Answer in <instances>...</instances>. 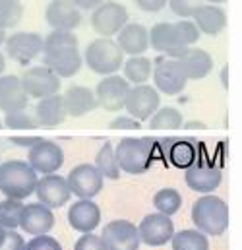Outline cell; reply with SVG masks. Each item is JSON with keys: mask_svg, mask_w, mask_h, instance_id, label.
Listing matches in <instances>:
<instances>
[{"mask_svg": "<svg viewBox=\"0 0 242 250\" xmlns=\"http://www.w3.org/2000/svg\"><path fill=\"white\" fill-rule=\"evenodd\" d=\"M165 146V155L171 159L173 165L181 167V169H188L196 163V146L194 140H186V138H163L157 140Z\"/></svg>", "mask_w": 242, "mask_h": 250, "instance_id": "cell-28", "label": "cell"}, {"mask_svg": "<svg viewBox=\"0 0 242 250\" xmlns=\"http://www.w3.org/2000/svg\"><path fill=\"white\" fill-rule=\"evenodd\" d=\"M4 68H6V59H4V55L0 53V76H2V72H4Z\"/></svg>", "mask_w": 242, "mask_h": 250, "instance_id": "cell-48", "label": "cell"}, {"mask_svg": "<svg viewBox=\"0 0 242 250\" xmlns=\"http://www.w3.org/2000/svg\"><path fill=\"white\" fill-rule=\"evenodd\" d=\"M70 2L81 12V10H95V8L101 6L105 0H70Z\"/></svg>", "mask_w": 242, "mask_h": 250, "instance_id": "cell-46", "label": "cell"}, {"mask_svg": "<svg viewBox=\"0 0 242 250\" xmlns=\"http://www.w3.org/2000/svg\"><path fill=\"white\" fill-rule=\"evenodd\" d=\"M83 59L78 49H64L55 53H45L43 66H47L59 78H72L81 70Z\"/></svg>", "mask_w": 242, "mask_h": 250, "instance_id": "cell-23", "label": "cell"}, {"mask_svg": "<svg viewBox=\"0 0 242 250\" xmlns=\"http://www.w3.org/2000/svg\"><path fill=\"white\" fill-rule=\"evenodd\" d=\"M37 125L43 128H57L66 121V107L62 101V95L55 93L49 97H43L37 101V105L33 107Z\"/></svg>", "mask_w": 242, "mask_h": 250, "instance_id": "cell-25", "label": "cell"}, {"mask_svg": "<svg viewBox=\"0 0 242 250\" xmlns=\"http://www.w3.org/2000/svg\"><path fill=\"white\" fill-rule=\"evenodd\" d=\"M186 80H203L213 70V59L203 49H186L177 59Z\"/></svg>", "mask_w": 242, "mask_h": 250, "instance_id": "cell-26", "label": "cell"}, {"mask_svg": "<svg viewBox=\"0 0 242 250\" xmlns=\"http://www.w3.org/2000/svg\"><path fill=\"white\" fill-rule=\"evenodd\" d=\"M66 185L70 188V194H74L78 200H93L103 190L105 179L95 169V165L81 163L68 173Z\"/></svg>", "mask_w": 242, "mask_h": 250, "instance_id": "cell-6", "label": "cell"}, {"mask_svg": "<svg viewBox=\"0 0 242 250\" xmlns=\"http://www.w3.org/2000/svg\"><path fill=\"white\" fill-rule=\"evenodd\" d=\"M202 2H207V4H215V6H219V4H223V2H227V0H202Z\"/></svg>", "mask_w": 242, "mask_h": 250, "instance_id": "cell-49", "label": "cell"}, {"mask_svg": "<svg viewBox=\"0 0 242 250\" xmlns=\"http://www.w3.org/2000/svg\"><path fill=\"white\" fill-rule=\"evenodd\" d=\"M130 87L132 85L119 74L103 76V80L97 83V87L93 91L95 99H97V107H101V109H105L109 113L122 111Z\"/></svg>", "mask_w": 242, "mask_h": 250, "instance_id": "cell-12", "label": "cell"}, {"mask_svg": "<svg viewBox=\"0 0 242 250\" xmlns=\"http://www.w3.org/2000/svg\"><path fill=\"white\" fill-rule=\"evenodd\" d=\"M153 206L157 209V213H163V215H175L182 206V196L179 190L175 188H161L155 192L153 196Z\"/></svg>", "mask_w": 242, "mask_h": 250, "instance_id": "cell-32", "label": "cell"}, {"mask_svg": "<svg viewBox=\"0 0 242 250\" xmlns=\"http://www.w3.org/2000/svg\"><path fill=\"white\" fill-rule=\"evenodd\" d=\"M23 250H62V245L51 235H37L29 243H25Z\"/></svg>", "mask_w": 242, "mask_h": 250, "instance_id": "cell-40", "label": "cell"}, {"mask_svg": "<svg viewBox=\"0 0 242 250\" xmlns=\"http://www.w3.org/2000/svg\"><path fill=\"white\" fill-rule=\"evenodd\" d=\"M4 237H6V229H2V227H0V245L4 243Z\"/></svg>", "mask_w": 242, "mask_h": 250, "instance_id": "cell-50", "label": "cell"}, {"mask_svg": "<svg viewBox=\"0 0 242 250\" xmlns=\"http://www.w3.org/2000/svg\"><path fill=\"white\" fill-rule=\"evenodd\" d=\"M6 55L20 64L31 62L43 53V37L31 31H18L6 37Z\"/></svg>", "mask_w": 242, "mask_h": 250, "instance_id": "cell-14", "label": "cell"}, {"mask_svg": "<svg viewBox=\"0 0 242 250\" xmlns=\"http://www.w3.org/2000/svg\"><path fill=\"white\" fill-rule=\"evenodd\" d=\"M184 181L190 190L200 192V194H211L215 188L221 185L223 173L219 167L209 165V163H194L192 167L186 169Z\"/></svg>", "mask_w": 242, "mask_h": 250, "instance_id": "cell-17", "label": "cell"}, {"mask_svg": "<svg viewBox=\"0 0 242 250\" xmlns=\"http://www.w3.org/2000/svg\"><path fill=\"white\" fill-rule=\"evenodd\" d=\"M151 74H153L155 89L165 95H179L184 91V87L188 83L177 59H169V57L157 59Z\"/></svg>", "mask_w": 242, "mask_h": 250, "instance_id": "cell-9", "label": "cell"}, {"mask_svg": "<svg viewBox=\"0 0 242 250\" xmlns=\"http://www.w3.org/2000/svg\"><path fill=\"white\" fill-rule=\"evenodd\" d=\"M149 47L155 49L157 53L169 57V59H179L188 49V47L181 45V41L177 37V31H175V25L169 23V21L155 23L149 29Z\"/></svg>", "mask_w": 242, "mask_h": 250, "instance_id": "cell-19", "label": "cell"}, {"mask_svg": "<svg viewBox=\"0 0 242 250\" xmlns=\"http://www.w3.org/2000/svg\"><path fill=\"white\" fill-rule=\"evenodd\" d=\"M33 194H37L39 204H43V206H47L51 209L62 208L72 198L70 188L66 185V177H60L57 173L43 175L41 179H37V187H35Z\"/></svg>", "mask_w": 242, "mask_h": 250, "instance_id": "cell-15", "label": "cell"}, {"mask_svg": "<svg viewBox=\"0 0 242 250\" xmlns=\"http://www.w3.org/2000/svg\"><path fill=\"white\" fill-rule=\"evenodd\" d=\"M4 126L16 130V128H37L39 125H37L33 109L25 107V109H20V111L6 113L4 115Z\"/></svg>", "mask_w": 242, "mask_h": 250, "instance_id": "cell-37", "label": "cell"}, {"mask_svg": "<svg viewBox=\"0 0 242 250\" xmlns=\"http://www.w3.org/2000/svg\"><path fill=\"white\" fill-rule=\"evenodd\" d=\"M95 169L101 173L103 179H111V181H117L121 179V169L117 165V157H115V147L111 142H105L101 146V149L97 151L95 155Z\"/></svg>", "mask_w": 242, "mask_h": 250, "instance_id": "cell-30", "label": "cell"}, {"mask_svg": "<svg viewBox=\"0 0 242 250\" xmlns=\"http://www.w3.org/2000/svg\"><path fill=\"white\" fill-rule=\"evenodd\" d=\"M161 105V95L153 85L141 83V85H132L126 101H124V111L128 117L136 119L138 123H145L153 117V113Z\"/></svg>", "mask_w": 242, "mask_h": 250, "instance_id": "cell-5", "label": "cell"}, {"mask_svg": "<svg viewBox=\"0 0 242 250\" xmlns=\"http://www.w3.org/2000/svg\"><path fill=\"white\" fill-rule=\"evenodd\" d=\"M68 223L78 233H93L101 223V209L93 200H78L68 209Z\"/></svg>", "mask_w": 242, "mask_h": 250, "instance_id": "cell-18", "label": "cell"}, {"mask_svg": "<svg viewBox=\"0 0 242 250\" xmlns=\"http://www.w3.org/2000/svg\"><path fill=\"white\" fill-rule=\"evenodd\" d=\"M99 237L107 250H138L141 245L138 227L128 219L109 221Z\"/></svg>", "mask_w": 242, "mask_h": 250, "instance_id": "cell-11", "label": "cell"}, {"mask_svg": "<svg viewBox=\"0 0 242 250\" xmlns=\"http://www.w3.org/2000/svg\"><path fill=\"white\" fill-rule=\"evenodd\" d=\"M169 0H136V6L143 12H159L167 6Z\"/></svg>", "mask_w": 242, "mask_h": 250, "instance_id": "cell-44", "label": "cell"}, {"mask_svg": "<svg viewBox=\"0 0 242 250\" xmlns=\"http://www.w3.org/2000/svg\"><path fill=\"white\" fill-rule=\"evenodd\" d=\"M117 45L124 55L140 57L149 49V29L141 23H126L117 33Z\"/></svg>", "mask_w": 242, "mask_h": 250, "instance_id": "cell-21", "label": "cell"}, {"mask_svg": "<svg viewBox=\"0 0 242 250\" xmlns=\"http://www.w3.org/2000/svg\"><path fill=\"white\" fill-rule=\"evenodd\" d=\"M41 140V136H12L10 138V142L14 144V146H20V147H33L37 142Z\"/></svg>", "mask_w": 242, "mask_h": 250, "instance_id": "cell-45", "label": "cell"}, {"mask_svg": "<svg viewBox=\"0 0 242 250\" xmlns=\"http://www.w3.org/2000/svg\"><path fill=\"white\" fill-rule=\"evenodd\" d=\"M192 18H194V25L198 27V31L211 35V37L219 35L227 25L225 10L221 6H215V4H202Z\"/></svg>", "mask_w": 242, "mask_h": 250, "instance_id": "cell-27", "label": "cell"}, {"mask_svg": "<svg viewBox=\"0 0 242 250\" xmlns=\"http://www.w3.org/2000/svg\"><path fill=\"white\" fill-rule=\"evenodd\" d=\"M182 113L175 107H163L153 113L149 119V126L153 130H177L182 126Z\"/></svg>", "mask_w": 242, "mask_h": 250, "instance_id": "cell-35", "label": "cell"}, {"mask_svg": "<svg viewBox=\"0 0 242 250\" xmlns=\"http://www.w3.org/2000/svg\"><path fill=\"white\" fill-rule=\"evenodd\" d=\"M4 41H6V31H2V29H0V45H2Z\"/></svg>", "mask_w": 242, "mask_h": 250, "instance_id": "cell-51", "label": "cell"}, {"mask_svg": "<svg viewBox=\"0 0 242 250\" xmlns=\"http://www.w3.org/2000/svg\"><path fill=\"white\" fill-rule=\"evenodd\" d=\"M80 41L74 31H64V29H53L45 39H43V55L45 53H55L64 49H78Z\"/></svg>", "mask_w": 242, "mask_h": 250, "instance_id": "cell-33", "label": "cell"}, {"mask_svg": "<svg viewBox=\"0 0 242 250\" xmlns=\"http://www.w3.org/2000/svg\"><path fill=\"white\" fill-rule=\"evenodd\" d=\"M25 249V241L18 231H6L4 243L0 245V250H23Z\"/></svg>", "mask_w": 242, "mask_h": 250, "instance_id": "cell-42", "label": "cell"}, {"mask_svg": "<svg viewBox=\"0 0 242 250\" xmlns=\"http://www.w3.org/2000/svg\"><path fill=\"white\" fill-rule=\"evenodd\" d=\"M23 206L21 200H2L0 202V227L6 229V231H16L20 227V217H21V211H23Z\"/></svg>", "mask_w": 242, "mask_h": 250, "instance_id": "cell-34", "label": "cell"}, {"mask_svg": "<svg viewBox=\"0 0 242 250\" xmlns=\"http://www.w3.org/2000/svg\"><path fill=\"white\" fill-rule=\"evenodd\" d=\"M122 68H124L122 78L130 85H141V83H147V80L151 78L153 62L149 59H145L143 55H140V57H130L128 61H124Z\"/></svg>", "mask_w": 242, "mask_h": 250, "instance_id": "cell-29", "label": "cell"}, {"mask_svg": "<svg viewBox=\"0 0 242 250\" xmlns=\"http://www.w3.org/2000/svg\"><path fill=\"white\" fill-rule=\"evenodd\" d=\"M0 128H2V123H0Z\"/></svg>", "mask_w": 242, "mask_h": 250, "instance_id": "cell-52", "label": "cell"}, {"mask_svg": "<svg viewBox=\"0 0 242 250\" xmlns=\"http://www.w3.org/2000/svg\"><path fill=\"white\" fill-rule=\"evenodd\" d=\"M128 23V10L121 2L107 0L101 6H97L91 14V27L101 37L113 39L122 27Z\"/></svg>", "mask_w": 242, "mask_h": 250, "instance_id": "cell-7", "label": "cell"}, {"mask_svg": "<svg viewBox=\"0 0 242 250\" xmlns=\"http://www.w3.org/2000/svg\"><path fill=\"white\" fill-rule=\"evenodd\" d=\"M167 4L171 6V10H173L175 16H179L182 20H188V18H192L196 14V10L203 2L202 0H169Z\"/></svg>", "mask_w": 242, "mask_h": 250, "instance_id": "cell-39", "label": "cell"}, {"mask_svg": "<svg viewBox=\"0 0 242 250\" xmlns=\"http://www.w3.org/2000/svg\"><path fill=\"white\" fill-rule=\"evenodd\" d=\"M136 227H138L140 241L147 247H163L175 235L173 219L169 215H163V213H149Z\"/></svg>", "mask_w": 242, "mask_h": 250, "instance_id": "cell-13", "label": "cell"}, {"mask_svg": "<svg viewBox=\"0 0 242 250\" xmlns=\"http://www.w3.org/2000/svg\"><path fill=\"white\" fill-rule=\"evenodd\" d=\"M141 123H138L136 119H132V117H128V115H122V117H117L113 123H111V128L113 130H136V128H140Z\"/></svg>", "mask_w": 242, "mask_h": 250, "instance_id": "cell-43", "label": "cell"}, {"mask_svg": "<svg viewBox=\"0 0 242 250\" xmlns=\"http://www.w3.org/2000/svg\"><path fill=\"white\" fill-rule=\"evenodd\" d=\"M47 23L53 29L74 31L81 23V12L70 0H53L45 12Z\"/></svg>", "mask_w": 242, "mask_h": 250, "instance_id": "cell-20", "label": "cell"}, {"mask_svg": "<svg viewBox=\"0 0 242 250\" xmlns=\"http://www.w3.org/2000/svg\"><path fill=\"white\" fill-rule=\"evenodd\" d=\"M221 83H223V87H229V68L227 66H223V70H221Z\"/></svg>", "mask_w": 242, "mask_h": 250, "instance_id": "cell-47", "label": "cell"}, {"mask_svg": "<svg viewBox=\"0 0 242 250\" xmlns=\"http://www.w3.org/2000/svg\"><path fill=\"white\" fill-rule=\"evenodd\" d=\"M37 187V173L27 161L10 159L0 165V192L10 200H25Z\"/></svg>", "mask_w": 242, "mask_h": 250, "instance_id": "cell-2", "label": "cell"}, {"mask_svg": "<svg viewBox=\"0 0 242 250\" xmlns=\"http://www.w3.org/2000/svg\"><path fill=\"white\" fill-rule=\"evenodd\" d=\"M173 250H209L207 237L198 229H182L171 239Z\"/></svg>", "mask_w": 242, "mask_h": 250, "instance_id": "cell-31", "label": "cell"}, {"mask_svg": "<svg viewBox=\"0 0 242 250\" xmlns=\"http://www.w3.org/2000/svg\"><path fill=\"white\" fill-rule=\"evenodd\" d=\"M27 105H29V97L25 95L20 78L14 74L0 76V111L6 115L12 111L25 109Z\"/></svg>", "mask_w": 242, "mask_h": 250, "instance_id": "cell-24", "label": "cell"}, {"mask_svg": "<svg viewBox=\"0 0 242 250\" xmlns=\"http://www.w3.org/2000/svg\"><path fill=\"white\" fill-rule=\"evenodd\" d=\"M62 101H64V107H66V115L74 117V119L85 117V115H89L91 111L97 109L95 93L85 85H70L64 91Z\"/></svg>", "mask_w": 242, "mask_h": 250, "instance_id": "cell-22", "label": "cell"}, {"mask_svg": "<svg viewBox=\"0 0 242 250\" xmlns=\"http://www.w3.org/2000/svg\"><path fill=\"white\" fill-rule=\"evenodd\" d=\"M55 227V213L51 208L43 204H25L21 217H20V229L27 235H47Z\"/></svg>", "mask_w": 242, "mask_h": 250, "instance_id": "cell-16", "label": "cell"}, {"mask_svg": "<svg viewBox=\"0 0 242 250\" xmlns=\"http://www.w3.org/2000/svg\"><path fill=\"white\" fill-rule=\"evenodd\" d=\"M74 250H107V249H105V245H103V241H101L99 235L85 233V235H81V237L76 241Z\"/></svg>", "mask_w": 242, "mask_h": 250, "instance_id": "cell-41", "label": "cell"}, {"mask_svg": "<svg viewBox=\"0 0 242 250\" xmlns=\"http://www.w3.org/2000/svg\"><path fill=\"white\" fill-rule=\"evenodd\" d=\"M23 16V4L20 0H0V29H14Z\"/></svg>", "mask_w": 242, "mask_h": 250, "instance_id": "cell-36", "label": "cell"}, {"mask_svg": "<svg viewBox=\"0 0 242 250\" xmlns=\"http://www.w3.org/2000/svg\"><path fill=\"white\" fill-rule=\"evenodd\" d=\"M192 221L200 233L205 237H221L229 227V206L223 198L205 194L198 198L192 206Z\"/></svg>", "mask_w": 242, "mask_h": 250, "instance_id": "cell-1", "label": "cell"}, {"mask_svg": "<svg viewBox=\"0 0 242 250\" xmlns=\"http://www.w3.org/2000/svg\"><path fill=\"white\" fill-rule=\"evenodd\" d=\"M83 61L91 72H95L99 76H113L124 64V53L121 51V47L117 45L115 39L99 37L87 45Z\"/></svg>", "mask_w": 242, "mask_h": 250, "instance_id": "cell-4", "label": "cell"}, {"mask_svg": "<svg viewBox=\"0 0 242 250\" xmlns=\"http://www.w3.org/2000/svg\"><path fill=\"white\" fill-rule=\"evenodd\" d=\"M21 87L25 91L27 97L31 99H43L49 95H55L60 91V78L55 76L47 66H31L29 70L23 72V76L20 78Z\"/></svg>", "mask_w": 242, "mask_h": 250, "instance_id": "cell-8", "label": "cell"}, {"mask_svg": "<svg viewBox=\"0 0 242 250\" xmlns=\"http://www.w3.org/2000/svg\"><path fill=\"white\" fill-rule=\"evenodd\" d=\"M151 138H122L115 147V157L121 173L143 175L151 167L153 147Z\"/></svg>", "mask_w": 242, "mask_h": 250, "instance_id": "cell-3", "label": "cell"}, {"mask_svg": "<svg viewBox=\"0 0 242 250\" xmlns=\"http://www.w3.org/2000/svg\"><path fill=\"white\" fill-rule=\"evenodd\" d=\"M27 163L35 173L53 175L64 165V149L57 142L41 138L33 147H29Z\"/></svg>", "mask_w": 242, "mask_h": 250, "instance_id": "cell-10", "label": "cell"}, {"mask_svg": "<svg viewBox=\"0 0 242 250\" xmlns=\"http://www.w3.org/2000/svg\"><path fill=\"white\" fill-rule=\"evenodd\" d=\"M173 25H175L177 37H179L182 47H192L194 43H198V39H200L202 33L194 25V21H190V20H179V21H173Z\"/></svg>", "mask_w": 242, "mask_h": 250, "instance_id": "cell-38", "label": "cell"}]
</instances>
